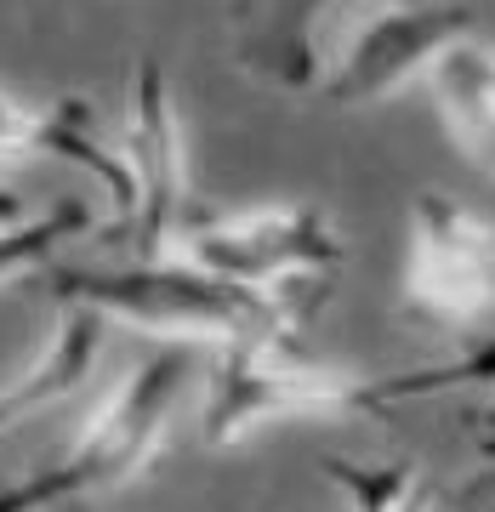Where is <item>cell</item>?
Masks as SVG:
<instances>
[{
    "mask_svg": "<svg viewBox=\"0 0 495 512\" xmlns=\"http://www.w3.org/2000/svg\"><path fill=\"white\" fill-rule=\"evenodd\" d=\"M188 348H160L154 359L120 376V387L109 393V404L97 410L80 439L63 450L57 461L35 467L29 478L0 490V512H63V507H86L97 495L126 490L131 478H143L160 461L177 404L188 393Z\"/></svg>",
    "mask_w": 495,
    "mask_h": 512,
    "instance_id": "6da1fadb",
    "label": "cell"
},
{
    "mask_svg": "<svg viewBox=\"0 0 495 512\" xmlns=\"http://www.w3.org/2000/svg\"><path fill=\"white\" fill-rule=\"evenodd\" d=\"M57 302H86V308L143 325L171 342H239V336H291L302 319L296 296L245 291L228 279L205 274L183 256H143L126 268H74L52 279Z\"/></svg>",
    "mask_w": 495,
    "mask_h": 512,
    "instance_id": "7a4b0ae2",
    "label": "cell"
},
{
    "mask_svg": "<svg viewBox=\"0 0 495 512\" xmlns=\"http://www.w3.org/2000/svg\"><path fill=\"white\" fill-rule=\"evenodd\" d=\"M353 410H376V382L308 365L291 348V336H239V342H222L205 370L200 427L217 450H228L274 421L353 416Z\"/></svg>",
    "mask_w": 495,
    "mask_h": 512,
    "instance_id": "3957f363",
    "label": "cell"
},
{
    "mask_svg": "<svg viewBox=\"0 0 495 512\" xmlns=\"http://www.w3.org/2000/svg\"><path fill=\"white\" fill-rule=\"evenodd\" d=\"M177 256L205 274L268 296H296V285L330 274L342 262V234L308 200L251 205L239 217L200 222L177 239Z\"/></svg>",
    "mask_w": 495,
    "mask_h": 512,
    "instance_id": "277c9868",
    "label": "cell"
},
{
    "mask_svg": "<svg viewBox=\"0 0 495 512\" xmlns=\"http://www.w3.org/2000/svg\"><path fill=\"white\" fill-rule=\"evenodd\" d=\"M404 308L439 330H478L495 319V222L467 205L422 194L410 211Z\"/></svg>",
    "mask_w": 495,
    "mask_h": 512,
    "instance_id": "5b68a950",
    "label": "cell"
},
{
    "mask_svg": "<svg viewBox=\"0 0 495 512\" xmlns=\"http://www.w3.org/2000/svg\"><path fill=\"white\" fill-rule=\"evenodd\" d=\"M114 154H120L131 183V234H137L143 256H165L188 205V148L160 63H137V74H131V97H126Z\"/></svg>",
    "mask_w": 495,
    "mask_h": 512,
    "instance_id": "8992f818",
    "label": "cell"
},
{
    "mask_svg": "<svg viewBox=\"0 0 495 512\" xmlns=\"http://www.w3.org/2000/svg\"><path fill=\"white\" fill-rule=\"evenodd\" d=\"M473 29L467 6L456 0H393L376 6L359 29L348 35V46L330 57L319 92L325 103H376V97L399 92L404 80H416L427 69V57L444 40H456Z\"/></svg>",
    "mask_w": 495,
    "mask_h": 512,
    "instance_id": "52a82bcc",
    "label": "cell"
},
{
    "mask_svg": "<svg viewBox=\"0 0 495 512\" xmlns=\"http://www.w3.org/2000/svg\"><path fill=\"white\" fill-rule=\"evenodd\" d=\"M342 0H234L239 63L279 92H319L325 80V23Z\"/></svg>",
    "mask_w": 495,
    "mask_h": 512,
    "instance_id": "ba28073f",
    "label": "cell"
},
{
    "mask_svg": "<svg viewBox=\"0 0 495 512\" xmlns=\"http://www.w3.org/2000/svg\"><path fill=\"white\" fill-rule=\"evenodd\" d=\"M109 325H114L109 313L86 308V302H57L46 348L29 359V370H18V382L0 387V433H12L18 421L52 410V404H63L69 393L92 382V370L109 353Z\"/></svg>",
    "mask_w": 495,
    "mask_h": 512,
    "instance_id": "9c48e42d",
    "label": "cell"
},
{
    "mask_svg": "<svg viewBox=\"0 0 495 512\" xmlns=\"http://www.w3.org/2000/svg\"><path fill=\"white\" fill-rule=\"evenodd\" d=\"M422 86L439 109L450 143L495 183V46L478 40L473 29L456 40H444L427 57Z\"/></svg>",
    "mask_w": 495,
    "mask_h": 512,
    "instance_id": "30bf717a",
    "label": "cell"
},
{
    "mask_svg": "<svg viewBox=\"0 0 495 512\" xmlns=\"http://www.w3.org/2000/svg\"><path fill=\"white\" fill-rule=\"evenodd\" d=\"M330 484L348 495V512H433L422 473L410 467H359V461H325Z\"/></svg>",
    "mask_w": 495,
    "mask_h": 512,
    "instance_id": "8fae6325",
    "label": "cell"
},
{
    "mask_svg": "<svg viewBox=\"0 0 495 512\" xmlns=\"http://www.w3.org/2000/svg\"><path fill=\"white\" fill-rule=\"evenodd\" d=\"M86 205H57L52 217H35V222H6L0 228V285L6 279L29 274L35 262H46V256L63 245V239H74L80 228H86Z\"/></svg>",
    "mask_w": 495,
    "mask_h": 512,
    "instance_id": "7c38bea8",
    "label": "cell"
},
{
    "mask_svg": "<svg viewBox=\"0 0 495 512\" xmlns=\"http://www.w3.org/2000/svg\"><path fill=\"white\" fill-rule=\"evenodd\" d=\"M57 114L23 109L18 97L0 92V160H23V154H52Z\"/></svg>",
    "mask_w": 495,
    "mask_h": 512,
    "instance_id": "4fadbf2b",
    "label": "cell"
},
{
    "mask_svg": "<svg viewBox=\"0 0 495 512\" xmlns=\"http://www.w3.org/2000/svg\"><path fill=\"white\" fill-rule=\"evenodd\" d=\"M6 222H18V200L6 194V183H0V228H6Z\"/></svg>",
    "mask_w": 495,
    "mask_h": 512,
    "instance_id": "5bb4252c",
    "label": "cell"
}]
</instances>
